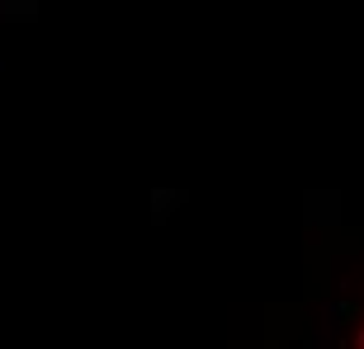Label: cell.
Instances as JSON below:
<instances>
[{
    "mask_svg": "<svg viewBox=\"0 0 364 349\" xmlns=\"http://www.w3.org/2000/svg\"><path fill=\"white\" fill-rule=\"evenodd\" d=\"M360 349H364V331H360Z\"/></svg>",
    "mask_w": 364,
    "mask_h": 349,
    "instance_id": "6da1fadb",
    "label": "cell"
}]
</instances>
